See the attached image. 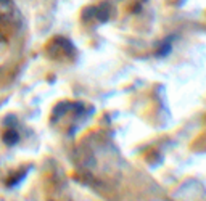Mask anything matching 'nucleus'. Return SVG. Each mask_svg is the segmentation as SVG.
<instances>
[{
	"mask_svg": "<svg viewBox=\"0 0 206 201\" xmlns=\"http://www.w3.org/2000/svg\"><path fill=\"white\" fill-rule=\"evenodd\" d=\"M20 10L13 0H0V31L11 32L18 27Z\"/></svg>",
	"mask_w": 206,
	"mask_h": 201,
	"instance_id": "obj_1",
	"label": "nucleus"
},
{
	"mask_svg": "<svg viewBox=\"0 0 206 201\" xmlns=\"http://www.w3.org/2000/svg\"><path fill=\"white\" fill-rule=\"evenodd\" d=\"M47 55L52 60L56 61H71L73 57L76 55V50H74L73 43L68 39L55 37L47 45Z\"/></svg>",
	"mask_w": 206,
	"mask_h": 201,
	"instance_id": "obj_2",
	"label": "nucleus"
}]
</instances>
